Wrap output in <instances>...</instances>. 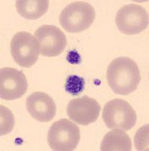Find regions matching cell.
<instances>
[{
  "label": "cell",
  "mask_w": 149,
  "mask_h": 151,
  "mask_svg": "<svg viewBox=\"0 0 149 151\" xmlns=\"http://www.w3.org/2000/svg\"><path fill=\"white\" fill-rule=\"evenodd\" d=\"M108 84L115 93L128 95L137 89L141 81L137 64L128 57H119L110 63L106 70Z\"/></svg>",
  "instance_id": "cell-1"
},
{
  "label": "cell",
  "mask_w": 149,
  "mask_h": 151,
  "mask_svg": "<svg viewBox=\"0 0 149 151\" xmlns=\"http://www.w3.org/2000/svg\"><path fill=\"white\" fill-rule=\"evenodd\" d=\"M95 9L88 2H72L61 12L59 21L68 33H81L91 27L95 20Z\"/></svg>",
  "instance_id": "cell-2"
},
{
  "label": "cell",
  "mask_w": 149,
  "mask_h": 151,
  "mask_svg": "<svg viewBox=\"0 0 149 151\" xmlns=\"http://www.w3.org/2000/svg\"><path fill=\"white\" fill-rule=\"evenodd\" d=\"M103 119L108 129L127 131L134 127L137 116L135 110L123 99H113L106 104L103 112Z\"/></svg>",
  "instance_id": "cell-3"
},
{
  "label": "cell",
  "mask_w": 149,
  "mask_h": 151,
  "mask_svg": "<svg viewBox=\"0 0 149 151\" xmlns=\"http://www.w3.org/2000/svg\"><path fill=\"white\" fill-rule=\"evenodd\" d=\"M47 141L53 150H74L80 141V129L69 119H61L53 122L50 128Z\"/></svg>",
  "instance_id": "cell-4"
},
{
  "label": "cell",
  "mask_w": 149,
  "mask_h": 151,
  "mask_svg": "<svg viewBox=\"0 0 149 151\" xmlns=\"http://www.w3.org/2000/svg\"><path fill=\"white\" fill-rule=\"evenodd\" d=\"M115 24L123 34H139L148 27V13L140 5H126L117 12Z\"/></svg>",
  "instance_id": "cell-5"
},
{
  "label": "cell",
  "mask_w": 149,
  "mask_h": 151,
  "mask_svg": "<svg viewBox=\"0 0 149 151\" xmlns=\"http://www.w3.org/2000/svg\"><path fill=\"white\" fill-rule=\"evenodd\" d=\"M10 51L14 61L21 67L26 68L36 64L40 54L38 42L35 36L24 31L18 32L13 36Z\"/></svg>",
  "instance_id": "cell-6"
},
{
  "label": "cell",
  "mask_w": 149,
  "mask_h": 151,
  "mask_svg": "<svg viewBox=\"0 0 149 151\" xmlns=\"http://www.w3.org/2000/svg\"><path fill=\"white\" fill-rule=\"evenodd\" d=\"M34 36L42 56L56 57L63 52L67 40L63 32L53 25H43L35 31Z\"/></svg>",
  "instance_id": "cell-7"
},
{
  "label": "cell",
  "mask_w": 149,
  "mask_h": 151,
  "mask_svg": "<svg viewBox=\"0 0 149 151\" xmlns=\"http://www.w3.org/2000/svg\"><path fill=\"white\" fill-rule=\"evenodd\" d=\"M28 89L26 76L12 67L0 70V96L5 101H14L23 97Z\"/></svg>",
  "instance_id": "cell-8"
},
{
  "label": "cell",
  "mask_w": 149,
  "mask_h": 151,
  "mask_svg": "<svg viewBox=\"0 0 149 151\" xmlns=\"http://www.w3.org/2000/svg\"><path fill=\"white\" fill-rule=\"evenodd\" d=\"M101 106L96 100L88 96L70 101L66 112L70 119L81 125H88L99 118Z\"/></svg>",
  "instance_id": "cell-9"
},
{
  "label": "cell",
  "mask_w": 149,
  "mask_h": 151,
  "mask_svg": "<svg viewBox=\"0 0 149 151\" xmlns=\"http://www.w3.org/2000/svg\"><path fill=\"white\" fill-rule=\"evenodd\" d=\"M26 105L31 116L40 122H51L57 111L53 98L41 91L31 94L26 98Z\"/></svg>",
  "instance_id": "cell-10"
},
{
  "label": "cell",
  "mask_w": 149,
  "mask_h": 151,
  "mask_svg": "<svg viewBox=\"0 0 149 151\" xmlns=\"http://www.w3.org/2000/svg\"><path fill=\"white\" fill-rule=\"evenodd\" d=\"M131 139L125 132L120 129L108 132L103 137L100 146L102 151H130Z\"/></svg>",
  "instance_id": "cell-11"
},
{
  "label": "cell",
  "mask_w": 149,
  "mask_h": 151,
  "mask_svg": "<svg viewBox=\"0 0 149 151\" xmlns=\"http://www.w3.org/2000/svg\"><path fill=\"white\" fill-rule=\"evenodd\" d=\"M48 0H17L16 9L21 17L36 20L42 17L49 8Z\"/></svg>",
  "instance_id": "cell-12"
},
{
  "label": "cell",
  "mask_w": 149,
  "mask_h": 151,
  "mask_svg": "<svg viewBox=\"0 0 149 151\" xmlns=\"http://www.w3.org/2000/svg\"><path fill=\"white\" fill-rule=\"evenodd\" d=\"M85 81L78 76L71 75L66 80V91L73 96L78 95L84 91Z\"/></svg>",
  "instance_id": "cell-13"
},
{
  "label": "cell",
  "mask_w": 149,
  "mask_h": 151,
  "mask_svg": "<svg viewBox=\"0 0 149 151\" xmlns=\"http://www.w3.org/2000/svg\"><path fill=\"white\" fill-rule=\"evenodd\" d=\"M1 135H5L11 132L14 128V119L13 113L8 108L1 105Z\"/></svg>",
  "instance_id": "cell-14"
},
{
  "label": "cell",
  "mask_w": 149,
  "mask_h": 151,
  "mask_svg": "<svg viewBox=\"0 0 149 151\" xmlns=\"http://www.w3.org/2000/svg\"><path fill=\"white\" fill-rule=\"evenodd\" d=\"M74 59L76 64H78L81 61V56L76 51H71L67 55V60L70 62L72 64H74Z\"/></svg>",
  "instance_id": "cell-15"
}]
</instances>
